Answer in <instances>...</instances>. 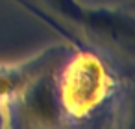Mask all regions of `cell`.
Masks as SVG:
<instances>
[{"mask_svg":"<svg viewBox=\"0 0 135 129\" xmlns=\"http://www.w3.org/2000/svg\"><path fill=\"white\" fill-rule=\"evenodd\" d=\"M109 87L111 79L102 61L93 54H78L65 66L59 83V100L67 114L83 118L105 100Z\"/></svg>","mask_w":135,"mask_h":129,"instance_id":"1","label":"cell"}]
</instances>
